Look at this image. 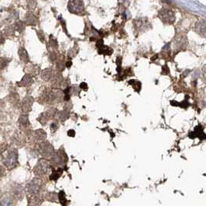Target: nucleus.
Here are the masks:
<instances>
[{"mask_svg": "<svg viewBox=\"0 0 206 206\" xmlns=\"http://www.w3.org/2000/svg\"><path fill=\"white\" fill-rule=\"evenodd\" d=\"M159 17L163 23H168V24H171L175 20V16H174V12L168 9H161L159 13Z\"/></svg>", "mask_w": 206, "mask_h": 206, "instance_id": "nucleus-1", "label": "nucleus"}, {"mask_svg": "<svg viewBox=\"0 0 206 206\" xmlns=\"http://www.w3.org/2000/svg\"><path fill=\"white\" fill-rule=\"evenodd\" d=\"M68 8L71 13L79 14L84 11V3L82 0H71Z\"/></svg>", "mask_w": 206, "mask_h": 206, "instance_id": "nucleus-2", "label": "nucleus"}, {"mask_svg": "<svg viewBox=\"0 0 206 206\" xmlns=\"http://www.w3.org/2000/svg\"><path fill=\"white\" fill-rule=\"evenodd\" d=\"M17 152L16 151H12V152L9 153V155L5 158V161H4V164L8 168H14L17 164Z\"/></svg>", "mask_w": 206, "mask_h": 206, "instance_id": "nucleus-3", "label": "nucleus"}, {"mask_svg": "<svg viewBox=\"0 0 206 206\" xmlns=\"http://www.w3.org/2000/svg\"><path fill=\"white\" fill-rule=\"evenodd\" d=\"M49 163L48 161L46 160H41L39 161V163H37V165L36 166L34 171L36 175H42L46 173L47 171V168H48Z\"/></svg>", "mask_w": 206, "mask_h": 206, "instance_id": "nucleus-4", "label": "nucleus"}, {"mask_svg": "<svg viewBox=\"0 0 206 206\" xmlns=\"http://www.w3.org/2000/svg\"><path fill=\"white\" fill-rule=\"evenodd\" d=\"M40 150L42 153L43 156L45 157H49V156L52 155V153H53V148L51 146V144L47 143H41L39 146Z\"/></svg>", "mask_w": 206, "mask_h": 206, "instance_id": "nucleus-5", "label": "nucleus"}, {"mask_svg": "<svg viewBox=\"0 0 206 206\" xmlns=\"http://www.w3.org/2000/svg\"><path fill=\"white\" fill-rule=\"evenodd\" d=\"M41 186V181L37 179H34L27 185V190L30 193L36 194L38 191Z\"/></svg>", "mask_w": 206, "mask_h": 206, "instance_id": "nucleus-6", "label": "nucleus"}, {"mask_svg": "<svg viewBox=\"0 0 206 206\" xmlns=\"http://www.w3.org/2000/svg\"><path fill=\"white\" fill-rule=\"evenodd\" d=\"M196 32L200 34V35L206 36V22L205 20L199 21V23L196 24L195 27Z\"/></svg>", "mask_w": 206, "mask_h": 206, "instance_id": "nucleus-7", "label": "nucleus"}, {"mask_svg": "<svg viewBox=\"0 0 206 206\" xmlns=\"http://www.w3.org/2000/svg\"><path fill=\"white\" fill-rule=\"evenodd\" d=\"M33 104V99L30 97H27L24 99L22 105V108H23V111L24 112H28L31 110V106Z\"/></svg>", "mask_w": 206, "mask_h": 206, "instance_id": "nucleus-8", "label": "nucleus"}, {"mask_svg": "<svg viewBox=\"0 0 206 206\" xmlns=\"http://www.w3.org/2000/svg\"><path fill=\"white\" fill-rule=\"evenodd\" d=\"M33 82V78L30 74H26L20 82V86H29Z\"/></svg>", "mask_w": 206, "mask_h": 206, "instance_id": "nucleus-9", "label": "nucleus"}, {"mask_svg": "<svg viewBox=\"0 0 206 206\" xmlns=\"http://www.w3.org/2000/svg\"><path fill=\"white\" fill-rule=\"evenodd\" d=\"M112 49L109 48V47L105 46L104 44H102L101 46L99 47V53H103V54H106V55H110L112 53Z\"/></svg>", "mask_w": 206, "mask_h": 206, "instance_id": "nucleus-10", "label": "nucleus"}, {"mask_svg": "<svg viewBox=\"0 0 206 206\" xmlns=\"http://www.w3.org/2000/svg\"><path fill=\"white\" fill-rule=\"evenodd\" d=\"M19 56L20 57L21 61H23V62H25V63L28 62L29 57L25 49L20 48L19 50Z\"/></svg>", "mask_w": 206, "mask_h": 206, "instance_id": "nucleus-11", "label": "nucleus"}, {"mask_svg": "<svg viewBox=\"0 0 206 206\" xmlns=\"http://www.w3.org/2000/svg\"><path fill=\"white\" fill-rule=\"evenodd\" d=\"M52 76H53L52 71H51V70H49V69L43 71V73H42V78L43 80H45V81H49L52 78Z\"/></svg>", "mask_w": 206, "mask_h": 206, "instance_id": "nucleus-12", "label": "nucleus"}, {"mask_svg": "<svg viewBox=\"0 0 206 206\" xmlns=\"http://www.w3.org/2000/svg\"><path fill=\"white\" fill-rule=\"evenodd\" d=\"M129 84L132 85L133 88L135 89V91H137V92H140V89H141V83L138 81H136V80H131L129 82Z\"/></svg>", "mask_w": 206, "mask_h": 206, "instance_id": "nucleus-13", "label": "nucleus"}, {"mask_svg": "<svg viewBox=\"0 0 206 206\" xmlns=\"http://www.w3.org/2000/svg\"><path fill=\"white\" fill-rule=\"evenodd\" d=\"M35 134H36V137L37 138V140H44L47 136L45 131H43V130H36L35 132Z\"/></svg>", "mask_w": 206, "mask_h": 206, "instance_id": "nucleus-14", "label": "nucleus"}, {"mask_svg": "<svg viewBox=\"0 0 206 206\" xmlns=\"http://www.w3.org/2000/svg\"><path fill=\"white\" fill-rule=\"evenodd\" d=\"M20 123L23 126H27L29 124V120L28 116L26 115H23L20 117Z\"/></svg>", "mask_w": 206, "mask_h": 206, "instance_id": "nucleus-15", "label": "nucleus"}, {"mask_svg": "<svg viewBox=\"0 0 206 206\" xmlns=\"http://www.w3.org/2000/svg\"><path fill=\"white\" fill-rule=\"evenodd\" d=\"M26 23L30 25L34 26L36 23V18L33 15H29L26 16Z\"/></svg>", "mask_w": 206, "mask_h": 206, "instance_id": "nucleus-16", "label": "nucleus"}, {"mask_svg": "<svg viewBox=\"0 0 206 206\" xmlns=\"http://www.w3.org/2000/svg\"><path fill=\"white\" fill-rule=\"evenodd\" d=\"M61 174H62V171H61V169H59L58 171L53 172V173L51 175V178H51V180H57V179L61 176Z\"/></svg>", "mask_w": 206, "mask_h": 206, "instance_id": "nucleus-17", "label": "nucleus"}, {"mask_svg": "<svg viewBox=\"0 0 206 206\" xmlns=\"http://www.w3.org/2000/svg\"><path fill=\"white\" fill-rule=\"evenodd\" d=\"M59 199H60L61 204H62L63 205H65L66 199H65V195H64V193L63 191H61L60 194H59Z\"/></svg>", "mask_w": 206, "mask_h": 206, "instance_id": "nucleus-18", "label": "nucleus"}, {"mask_svg": "<svg viewBox=\"0 0 206 206\" xmlns=\"http://www.w3.org/2000/svg\"><path fill=\"white\" fill-rule=\"evenodd\" d=\"M49 43L51 44V46L52 47H53V48H57V42L56 39L53 38L52 36H51V39H50Z\"/></svg>", "mask_w": 206, "mask_h": 206, "instance_id": "nucleus-19", "label": "nucleus"}, {"mask_svg": "<svg viewBox=\"0 0 206 206\" xmlns=\"http://www.w3.org/2000/svg\"><path fill=\"white\" fill-rule=\"evenodd\" d=\"M68 113L67 112H62L60 114V118L62 120H65L66 119H68Z\"/></svg>", "mask_w": 206, "mask_h": 206, "instance_id": "nucleus-20", "label": "nucleus"}, {"mask_svg": "<svg viewBox=\"0 0 206 206\" xmlns=\"http://www.w3.org/2000/svg\"><path fill=\"white\" fill-rule=\"evenodd\" d=\"M68 135L69 136H71V137L74 136H75V132H74V130H69L68 132Z\"/></svg>", "mask_w": 206, "mask_h": 206, "instance_id": "nucleus-21", "label": "nucleus"}, {"mask_svg": "<svg viewBox=\"0 0 206 206\" xmlns=\"http://www.w3.org/2000/svg\"><path fill=\"white\" fill-rule=\"evenodd\" d=\"M80 88L82 89H84V90H85L86 91L87 89H88V86H87V84L86 83H84V82H82V84H80Z\"/></svg>", "mask_w": 206, "mask_h": 206, "instance_id": "nucleus-22", "label": "nucleus"}, {"mask_svg": "<svg viewBox=\"0 0 206 206\" xmlns=\"http://www.w3.org/2000/svg\"><path fill=\"white\" fill-rule=\"evenodd\" d=\"M71 64H72V63H71V61H68V62H67L66 63V66L68 67V68H70V67L71 66Z\"/></svg>", "mask_w": 206, "mask_h": 206, "instance_id": "nucleus-23", "label": "nucleus"}, {"mask_svg": "<svg viewBox=\"0 0 206 206\" xmlns=\"http://www.w3.org/2000/svg\"><path fill=\"white\" fill-rule=\"evenodd\" d=\"M203 77L206 78V69L205 70H203Z\"/></svg>", "mask_w": 206, "mask_h": 206, "instance_id": "nucleus-24", "label": "nucleus"}]
</instances>
